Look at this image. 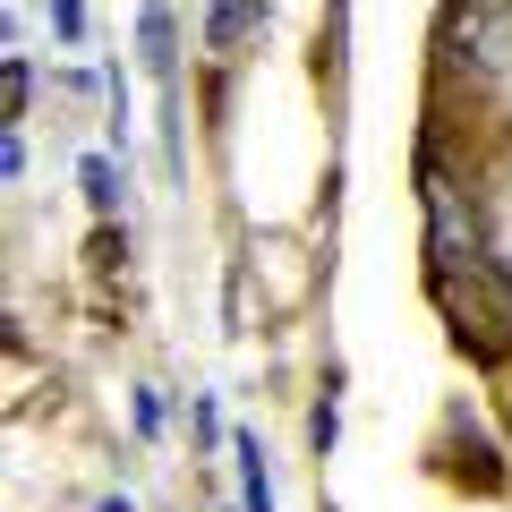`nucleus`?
<instances>
[{"instance_id": "0eeeda50", "label": "nucleus", "mask_w": 512, "mask_h": 512, "mask_svg": "<svg viewBox=\"0 0 512 512\" xmlns=\"http://www.w3.org/2000/svg\"><path fill=\"white\" fill-rule=\"evenodd\" d=\"M0 86H9V111H26V94H35V69H26V60L9 52V69H0Z\"/></svg>"}, {"instance_id": "39448f33", "label": "nucleus", "mask_w": 512, "mask_h": 512, "mask_svg": "<svg viewBox=\"0 0 512 512\" xmlns=\"http://www.w3.org/2000/svg\"><path fill=\"white\" fill-rule=\"evenodd\" d=\"M239 495H248V512H274V478H265V444L239 436Z\"/></svg>"}, {"instance_id": "f257e3e1", "label": "nucleus", "mask_w": 512, "mask_h": 512, "mask_svg": "<svg viewBox=\"0 0 512 512\" xmlns=\"http://www.w3.org/2000/svg\"><path fill=\"white\" fill-rule=\"evenodd\" d=\"M444 52L461 77H504L512 69V0H461L444 26Z\"/></svg>"}, {"instance_id": "7ed1b4c3", "label": "nucleus", "mask_w": 512, "mask_h": 512, "mask_svg": "<svg viewBox=\"0 0 512 512\" xmlns=\"http://www.w3.org/2000/svg\"><path fill=\"white\" fill-rule=\"evenodd\" d=\"M256 26H265V0H214V9H205V43H214V52H239Z\"/></svg>"}, {"instance_id": "f03ea898", "label": "nucleus", "mask_w": 512, "mask_h": 512, "mask_svg": "<svg viewBox=\"0 0 512 512\" xmlns=\"http://www.w3.org/2000/svg\"><path fill=\"white\" fill-rule=\"evenodd\" d=\"M427 248H436V274H478V222L470 205L453 197V180L444 171H427Z\"/></svg>"}, {"instance_id": "423d86ee", "label": "nucleus", "mask_w": 512, "mask_h": 512, "mask_svg": "<svg viewBox=\"0 0 512 512\" xmlns=\"http://www.w3.org/2000/svg\"><path fill=\"white\" fill-rule=\"evenodd\" d=\"M77 188H86L94 214H120V171H111V154H86L77 163Z\"/></svg>"}, {"instance_id": "20e7f679", "label": "nucleus", "mask_w": 512, "mask_h": 512, "mask_svg": "<svg viewBox=\"0 0 512 512\" xmlns=\"http://www.w3.org/2000/svg\"><path fill=\"white\" fill-rule=\"evenodd\" d=\"M137 43H146L154 86H171V9H163V0H146V18H137Z\"/></svg>"}, {"instance_id": "6e6552de", "label": "nucleus", "mask_w": 512, "mask_h": 512, "mask_svg": "<svg viewBox=\"0 0 512 512\" xmlns=\"http://www.w3.org/2000/svg\"><path fill=\"white\" fill-rule=\"evenodd\" d=\"M52 26L77 43V35H86V9H77V0H52Z\"/></svg>"}, {"instance_id": "1a4fd4ad", "label": "nucleus", "mask_w": 512, "mask_h": 512, "mask_svg": "<svg viewBox=\"0 0 512 512\" xmlns=\"http://www.w3.org/2000/svg\"><path fill=\"white\" fill-rule=\"evenodd\" d=\"M103 512H128V495H111V504H103Z\"/></svg>"}]
</instances>
